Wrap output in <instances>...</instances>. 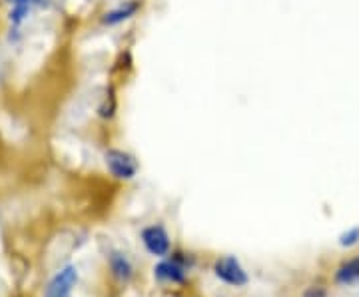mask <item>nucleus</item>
<instances>
[{
  "instance_id": "f257e3e1",
  "label": "nucleus",
  "mask_w": 359,
  "mask_h": 297,
  "mask_svg": "<svg viewBox=\"0 0 359 297\" xmlns=\"http://www.w3.org/2000/svg\"><path fill=\"white\" fill-rule=\"evenodd\" d=\"M194 263L192 258H186V254H174L170 259L160 261L154 268V277L166 284H184L188 279V270Z\"/></svg>"
},
{
  "instance_id": "f03ea898",
  "label": "nucleus",
  "mask_w": 359,
  "mask_h": 297,
  "mask_svg": "<svg viewBox=\"0 0 359 297\" xmlns=\"http://www.w3.org/2000/svg\"><path fill=\"white\" fill-rule=\"evenodd\" d=\"M104 162H106L108 172L114 176L116 180H132L138 174V160L124 150L110 148L104 156Z\"/></svg>"
},
{
  "instance_id": "7ed1b4c3",
  "label": "nucleus",
  "mask_w": 359,
  "mask_h": 297,
  "mask_svg": "<svg viewBox=\"0 0 359 297\" xmlns=\"http://www.w3.org/2000/svg\"><path fill=\"white\" fill-rule=\"evenodd\" d=\"M214 275L224 284L233 285V287H244L250 282L248 272L244 265L240 263V259L233 256H224V258L216 259L214 263Z\"/></svg>"
},
{
  "instance_id": "20e7f679",
  "label": "nucleus",
  "mask_w": 359,
  "mask_h": 297,
  "mask_svg": "<svg viewBox=\"0 0 359 297\" xmlns=\"http://www.w3.org/2000/svg\"><path fill=\"white\" fill-rule=\"evenodd\" d=\"M76 284L78 270L74 265H66L48 282L44 289V297H72Z\"/></svg>"
},
{
  "instance_id": "39448f33",
  "label": "nucleus",
  "mask_w": 359,
  "mask_h": 297,
  "mask_svg": "<svg viewBox=\"0 0 359 297\" xmlns=\"http://www.w3.org/2000/svg\"><path fill=\"white\" fill-rule=\"evenodd\" d=\"M142 244L156 258H166L170 254V235L162 226H148L142 230Z\"/></svg>"
},
{
  "instance_id": "423d86ee",
  "label": "nucleus",
  "mask_w": 359,
  "mask_h": 297,
  "mask_svg": "<svg viewBox=\"0 0 359 297\" xmlns=\"http://www.w3.org/2000/svg\"><path fill=\"white\" fill-rule=\"evenodd\" d=\"M108 265H110L112 275L122 284H128L132 275H134V265H132L128 256L122 254V251H110L108 254Z\"/></svg>"
},
{
  "instance_id": "0eeeda50",
  "label": "nucleus",
  "mask_w": 359,
  "mask_h": 297,
  "mask_svg": "<svg viewBox=\"0 0 359 297\" xmlns=\"http://www.w3.org/2000/svg\"><path fill=\"white\" fill-rule=\"evenodd\" d=\"M138 8H140V2H138V0H130V2H124L122 6H118V8H114V11H108V13L104 14L102 25H106V26L120 25V22H124V20L132 18L134 14L138 13Z\"/></svg>"
},
{
  "instance_id": "6e6552de",
  "label": "nucleus",
  "mask_w": 359,
  "mask_h": 297,
  "mask_svg": "<svg viewBox=\"0 0 359 297\" xmlns=\"http://www.w3.org/2000/svg\"><path fill=\"white\" fill-rule=\"evenodd\" d=\"M335 282L341 285L359 284V258L349 259L335 272Z\"/></svg>"
},
{
  "instance_id": "1a4fd4ad",
  "label": "nucleus",
  "mask_w": 359,
  "mask_h": 297,
  "mask_svg": "<svg viewBox=\"0 0 359 297\" xmlns=\"http://www.w3.org/2000/svg\"><path fill=\"white\" fill-rule=\"evenodd\" d=\"M355 244H359V228H351V230H347L346 233L339 235V246L341 247H351Z\"/></svg>"
},
{
  "instance_id": "9d476101",
  "label": "nucleus",
  "mask_w": 359,
  "mask_h": 297,
  "mask_svg": "<svg viewBox=\"0 0 359 297\" xmlns=\"http://www.w3.org/2000/svg\"><path fill=\"white\" fill-rule=\"evenodd\" d=\"M304 297H327V291L320 287V285H311L304 291Z\"/></svg>"
}]
</instances>
